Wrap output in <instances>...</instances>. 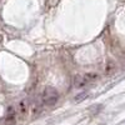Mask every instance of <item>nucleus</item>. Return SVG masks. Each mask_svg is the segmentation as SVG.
<instances>
[{
	"mask_svg": "<svg viewBox=\"0 0 125 125\" xmlns=\"http://www.w3.org/2000/svg\"><path fill=\"white\" fill-rule=\"evenodd\" d=\"M41 100L43 104L46 106H54L59 100V93L55 88L53 86H45V89L43 90L41 94Z\"/></svg>",
	"mask_w": 125,
	"mask_h": 125,
	"instance_id": "nucleus-1",
	"label": "nucleus"
},
{
	"mask_svg": "<svg viewBox=\"0 0 125 125\" xmlns=\"http://www.w3.org/2000/svg\"><path fill=\"white\" fill-rule=\"evenodd\" d=\"M73 84H74V86L76 89H83V88H85L88 85V81L85 80V78L83 76V75H74V78H73Z\"/></svg>",
	"mask_w": 125,
	"mask_h": 125,
	"instance_id": "nucleus-2",
	"label": "nucleus"
},
{
	"mask_svg": "<svg viewBox=\"0 0 125 125\" xmlns=\"http://www.w3.org/2000/svg\"><path fill=\"white\" fill-rule=\"evenodd\" d=\"M15 123H16L15 111H14L13 106H10L8 109V114H6V118H5V125H15Z\"/></svg>",
	"mask_w": 125,
	"mask_h": 125,
	"instance_id": "nucleus-3",
	"label": "nucleus"
},
{
	"mask_svg": "<svg viewBox=\"0 0 125 125\" xmlns=\"http://www.w3.org/2000/svg\"><path fill=\"white\" fill-rule=\"evenodd\" d=\"M29 110H30V108H29V105H28L26 100H21V101L18 104V114H19V115L26 116L28 113H29Z\"/></svg>",
	"mask_w": 125,
	"mask_h": 125,
	"instance_id": "nucleus-4",
	"label": "nucleus"
},
{
	"mask_svg": "<svg viewBox=\"0 0 125 125\" xmlns=\"http://www.w3.org/2000/svg\"><path fill=\"white\" fill-rule=\"evenodd\" d=\"M30 108V113L33 116H36L41 111V103L39 100H34L33 103H31V105L29 106Z\"/></svg>",
	"mask_w": 125,
	"mask_h": 125,
	"instance_id": "nucleus-5",
	"label": "nucleus"
},
{
	"mask_svg": "<svg viewBox=\"0 0 125 125\" xmlns=\"http://www.w3.org/2000/svg\"><path fill=\"white\" fill-rule=\"evenodd\" d=\"M115 70H116V64L113 60H108L106 65H105V74L108 76H110V75H113L114 73H115Z\"/></svg>",
	"mask_w": 125,
	"mask_h": 125,
	"instance_id": "nucleus-6",
	"label": "nucleus"
},
{
	"mask_svg": "<svg viewBox=\"0 0 125 125\" xmlns=\"http://www.w3.org/2000/svg\"><path fill=\"white\" fill-rule=\"evenodd\" d=\"M84 78H85V80L88 81V84H89V83H94V81H96V80L99 79V75H98V74H95V73H88V74H85V75H84Z\"/></svg>",
	"mask_w": 125,
	"mask_h": 125,
	"instance_id": "nucleus-7",
	"label": "nucleus"
},
{
	"mask_svg": "<svg viewBox=\"0 0 125 125\" xmlns=\"http://www.w3.org/2000/svg\"><path fill=\"white\" fill-rule=\"evenodd\" d=\"M86 96H88V93H81V94H79V95H76V98L74 100H75V103H80L84 99H86Z\"/></svg>",
	"mask_w": 125,
	"mask_h": 125,
	"instance_id": "nucleus-8",
	"label": "nucleus"
},
{
	"mask_svg": "<svg viewBox=\"0 0 125 125\" xmlns=\"http://www.w3.org/2000/svg\"><path fill=\"white\" fill-rule=\"evenodd\" d=\"M121 59L125 61V51H123V53H121Z\"/></svg>",
	"mask_w": 125,
	"mask_h": 125,
	"instance_id": "nucleus-9",
	"label": "nucleus"
}]
</instances>
